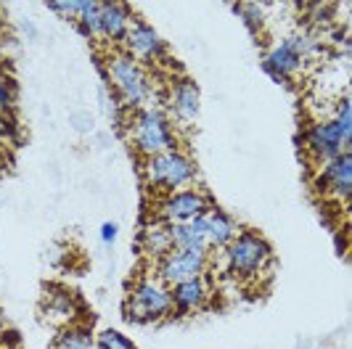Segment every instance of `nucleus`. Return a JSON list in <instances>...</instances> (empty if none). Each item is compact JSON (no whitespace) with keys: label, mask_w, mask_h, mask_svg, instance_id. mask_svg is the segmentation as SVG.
I'll return each instance as SVG.
<instances>
[{"label":"nucleus","mask_w":352,"mask_h":349,"mask_svg":"<svg viewBox=\"0 0 352 349\" xmlns=\"http://www.w3.org/2000/svg\"><path fill=\"white\" fill-rule=\"evenodd\" d=\"M106 77H109L111 87L117 90V98L124 109L141 111L154 101V82H151L148 71L124 51H114L106 58Z\"/></svg>","instance_id":"nucleus-1"},{"label":"nucleus","mask_w":352,"mask_h":349,"mask_svg":"<svg viewBox=\"0 0 352 349\" xmlns=\"http://www.w3.org/2000/svg\"><path fill=\"white\" fill-rule=\"evenodd\" d=\"M318 51H320V45L313 35H289L265 51L263 69L270 80L286 87L302 71L305 61L318 56Z\"/></svg>","instance_id":"nucleus-2"},{"label":"nucleus","mask_w":352,"mask_h":349,"mask_svg":"<svg viewBox=\"0 0 352 349\" xmlns=\"http://www.w3.org/2000/svg\"><path fill=\"white\" fill-rule=\"evenodd\" d=\"M130 140L143 159L177 148L175 124L170 120V114L157 106H146L141 111H135L130 122Z\"/></svg>","instance_id":"nucleus-3"},{"label":"nucleus","mask_w":352,"mask_h":349,"mask_svg":"<svg viewBox=\"0 0 352 349\" xmlns=\"http://www.w3.org/2000/svg\"><path fill=\"white\" fill-rule=\"evenodd\" d=\"M143 180L162 193L191 188L196 183V161L183 148H170L143 161Z\"/></svg>","instance_id":"nucleus-4"},{"label":"nucleus","mask_w":352,"mask_h":349,"mask_svg":"<svg viewBox=\"0 0 352 349\" xmlns=\"http://www.w3.org/2000/svg\"><path fill=\"white\" fill-rule=\"evenodd\" d=\"M220 254L226 257V267H228L230 275L254 278L257 273H263L270 264L273 249L267 244V238L260 236L257 230H239L236 238Z\"/></svg>","instance_id":"nucleus-5"},{"label":"nucleus","mask_w":352,"mask_h":349,"mask_svg":"<svg viewBox=\"0 0 352 349\" xmlns=\"http://www.w3.org/2000/svg\"><path fill=\"white\" fill-rule=\"evenodd\" d=\"M173 313V297L167 283H162L157 275H146L135 280L130 289V297L124 302V317L133 323H157Z\"/></svg>","instance_id":"nucleus-6"},{"label":"nucleus","mask_w":352,"mask_h":349,"mask_svg":"<svg viewBox=\"0 0 352 349\" xmlns=\"http://www.w3.org/2000/svg\"><path fill=\"white\" fill-rule=\"evenodd\" d=\"M302 146L307 151L310 161H316L318 167H323L326 161L336 159L339 154H350L352 135L342 130V124L334 117L329 120H318L305 133H302Z\"/></svg>","instance_id":"nucleus-7"},{"label":"nucleus","mask_w":352,"mask_h":349,"mask_svg":"<svg viewBox=\"0 0 352 349\" xmlns=\"http://www.w3.org/2000/svg\"><path fill=\"white\" fill-rule=\"evenodd\" d=\"M212 207V199L199 188H180V191L164 193L157 201V223H191L201 217Z\"/></svg>","instance_id":"nucleus-8"},{"label":"nucleus","mask_w":352,"mask_h":349,"mask_svg":"<svg viewBox=\"0 0 352 349\" xmlns=\"http://www.w3.org/2000/svg\"><path fill=\"white\" fill-rule=\"evenodd\" d=\"M207 267H210V251H194V249H173L154 264L157 278L167 286L207 275Z\"/></svg>","instance_id":"nucleus-9"},{"label":"nucleus","mask_w":352,"mask_h":349,"mask_svg":"<svg viewBox=\"0 0 352 349\" xmlns=\"http://www.w3.org/2000/svg\"><path fill=\"white\" fill-rule=\"evenodd\" d=\"M122 51L135 58L138 64H154V61H162L167 58V45L151 24H146L143 19H133L130 30L122 40Z\"/></svg>","instance_id":"nucleus-10"},{"label":"nucleus","mask_w":352,"mask_h":349,"mask_svg":"<svg viewBox=\"0 0 352 349\" xmlns=\"http://www.w3.org/2000/svg\"><path fill=\"white\" fill-rule=\"evenodd\" d=\"M316 188L331 201L347 204L352 196V154H339L336 159L326 161L316 174Z\"/></svg>","instance_id":"nucleus-11"},{"label":"nucleus","mask_w":352,"mask_h":349,"mask_svg":"<svg viewBox=\"0 0 352 349\" xmlns=\"http://www.w3.org/2000/svg\"><path fill=\"white\" fill-rule=\"evenodd\" d=\"M170 120H177L183 124H194L201 111V93L194 80L180 77L170 85Z\"/></svg>","instance_id":"nucleus-12"},{"label":"nucleus","mask_w":352,"mask_h":349,"mask_svg":"<svg viewBox=\"0 0 352 349\" xmlns=\"http://www.w3.org/2000/svg\"><path fill=\"white\" fill-rule=\"evenodd\" d=\"M199 223H201L204 244H207L210 251H223L236 238V233H239L236 220L226 210H217V207H210V210L199 217Z\"/></svg>","instance_id":"nucleus-13"},{"label":"nucleus","mask_w":352,"mask_h":349,"mask_svg":"<svg viewBox=\"0 0 352 349\" xmlns=\"http://www.w3.org/2000/svg\"><path fill=\"white\" fill-rule=\"evenodd\" d=\"M133 8L124 5V3H114V0H106L101 3V11H98V37H104L109 43H117L122 45L124 35L133 24Z\"/></svg>","instance_id":"nucleus-14"},{"label":"nucleus","mask_w":352,"mask_h":349,"mask_svg":"<svg viewBox=\"0 0 352 349\" xmlns=\"http://www.w3.org/2000/svg\"><path fill=\"white\" fill-rule=\"evenodd\" d=\"M170 297H173V313L191 315L207 304V299H210V280H207V275H199V278L175 283L170 289Z\"/></svg>","instance_id":"nucleus-15"},{"label":"nucleus","mask_w":352,"mask_h":349,"mask_svg":"<svg viewBox=\"0 0 352 349\" xmlns=\"http://www.w3.org/2000/svg\"><path fill=\"white\" fill-rule=\"evenodd\" d=\"M43 315H45L48 323L67 328V326L74 323V317H77V302H74V297H72L69 291L53 289L43 299Z\"/></svg>","instance_id":"nucleus-16"},{"label":"nucleus","mask_w":352,"mask_h":349,"mask_svg":"<svg viewBox=\"0 0 352 349\" xmlns=\"http://www.w3.org/2000/svg\"><path fill=\"white\" fill-rule=\"evenodd\" d=\"M138 244H141L146 257H151V260H162L167 251H173V249H175L170 223H151V225H146L143 227V233H141V238H138Z\"/></svg>","instance_id":"nucleus-17"},{"label":"nucleus","mask_w":352,"mask_h":349,"mask_svg":"<svg viewBox=\"0 0 352 349\" xmlns=\"http://www.w3.org/2000/svg\"><path fill=\"white\" fill-rule=\"evenodd\" d=\"M173 227V244L175 249H194V251H210L204 244V233H201V223L199 217L191 223H175Z\"/></svg>","instance_id":"nucleus-18"},{"label":"nucleus","mask_w":352,"mask_h":349,"mask_svg":"<svg viewBox=\"0 0 352 349\" xmlns=\"http://www.w3.org/2000/svg\"><path fill=\"white\" fill-rule=\"evenodd\" d=\"M53 349H96V339L88 328H77V326H67L56 333L53 339Z\"/></svg>","instance_id":"nucleus-19"},{"label":"nucleus","mask_w":352,"mask_h":349,"mask_svg":"<svg viewBox=\"0 0 352 349\" xmlns=\"http://www.w3.org/2000/svg\"><path fill=\"white\" fill-rule=\"evenodd\" d=\"M98 11H101V3H96V0H85V5H82V11H80V16L74 19V24H77V32L85 37H98Z\"/></svg>","instance_id":"nucleus-20"},{"label":"nucleus","mask_w":352,"mask_h":349,"mask_svg":"<svg viewBox=\"0 0 352 349\" xmlns=\"http://www.w3.org/2000/svg\"><path fill=\"white\" fill-rule=\"evenodd\" d=\"M233 8H236V14L241 16L244 27H247L252 35H257V32L263 30V24H265L263 5H257V3H236Z\"/></svg>","instance_id":"nucleus-21"},{"label":"nucleus","mask_w":352,"mask_h":349,"mask_svg":"<svg viewBox=\"0 0 352 349\" xmlns=\"http://www.w3.org/2000/svg\"><path fill=\"white\" fill-rule=\"evenodd\" d=\"M96 349H138L130 336H124L117 328H104L96 336Z\"/></svg>","instance_id":"nucleus-22"},{"label":"nucleus","mask_w":352,"mask_h":349,"mask_svg":"<svg viewBox=\"0 0 352 349\" xmlns=\"http://www.w3.org/2000/svg\"><path fill=\"white\" fill-rule=\"evenodd\" d=\"M14 104H16V90H14V82L0 71V114H3V117H11Z\"/></svg>","instance_id":"nucleus-23"},{"label":"nucleus","mask_w":352,"mask_h":349,"mask_svg":"<svg viewBox=\"0 0 352 349\" xmlns=\"http://www.w3.org/2000/svg\"><path fill=\"white\" fill-rule=\"evenodd\" d=\"M45 5H48L51 11H56V14H61V16L77 19L80 11H82V5H85V0H48Z\"/></svg>","instance_id":"nucleus-24"},{"label":"nucleus","mask_w":352,"mask_h":349,"mask_svg":"<svg viewBox=\"0 0 352 349\" xmlns=\"http://www.w3.org/2000/svg\"><path fill=\"white\" fill-rule=\"evenodd\" d=\"M14 138H19L16 122H14L11 117H3V114H0V143H3V140H14Z\"/></svg>","instance_id":"nucleus-25"},{"label":"nucleus","mask_w":352,"mask_h":349,"mask_svg":"<svg viewBox=\"0 0 352 349\" xmlns=\"http://www.w3.org/2000/svg\"><path fill=\"white\" fill-rule=\"evenodd\" d=\"M98 236H101V241L106 246H111L117 241V236H120V227H117V223H104L101 230H98Z\"/></svg>","instance_id":"nucleus-26"}]
</instances>
